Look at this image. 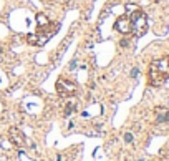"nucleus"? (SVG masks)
Masks as SVG:
<instances>
[{"label":"nucleus","instance_id":"obj_1","mask_svg":"<svg viewBox=\"0 0 169 161\" xmlns=\"http://www.w3.org/2000/svg\"><path fill=\"white\" fill-rule=\"evenodd\" d=\"M169 78V57L154 60L149 66V83L158 86Z\"/></svg>","mask_w":169,"mask_h":161},{"label":"nucleus","instance_id":"obj_2","mask_svg":"<svg viewBox=\"0 0 169 161\" xmlns=\"http://www.w3.org/2000/svg\"><path fill=\"white\" fill-rule=\"evenodd\" d=\"M129 18H131V25H133V32L131 33H134L136 37H143V35L146 33V30H148V20H146V15L138 8V10L131 12Z\"/></svg>","mask_w":169,"mask_h":161},{"label":"nucleus","instance_id":"obj_3","mask_svg":"<svg viewBox=\"0 0 169 161\" xmlns=\"http://www.w3.org/2000/svg\"><path fill=\"white\" fill-rule=\"evenodd\" d=\"M57 91L60 93L61 96H71V95H75V91H76V85L73 82H70V80L60 78L57 82Z\"/></svg>","mask_w":169,"mask_h":161},{"label":"nucleus","instance_id":"obj_4","mask_svg":"<svg viewBox=\"0 0 169 161\" xmlns=\"http://www.w3.org/2000/svg\"><path fill=\"white\" fill-rule=\"evenodd\" d=\"M115 28L123 35H128V33L133 32V25H131L129 15H124V17H121V18H118L116 23H115Z\"/></svg>","mask_w":169,"mask_h":161},{"label":"nucleus","instance_id":"obj_5","mask_svg":"<svg viewBox=\"0 0 169 161\" xmlns=\"http://www.w3.org/2000/svg\"><path fill=\"white\" fill-rule=\"evenodd\" d=\"M8 135H10V140L15 146H18V148H23L25 146V135L18 128H10Z\"/></svg>","mask_w":169,"mask_h":161},{"label":"nucleus","instance_id":"obj_6","mask_svg":"<svg viewBox=\"0 0 169 161\" xmlns=\"http://www.w3.org/2000/svg\"><path fill=\"white\" fill-rule=\"evenodd\" d=\"M27 40H28V43H32V45H43V43L48 40V35H35V33H30Z\"/></svg>","mask_w":169,"mask_h":161},{"label":"nucleus","instance_id":"obj_7","mask_svg":"<svg viewBox=\"0 0 169 161\" xmlns=\"http://www.w3.org/2000/svg\"><path fill=\"white\" fill-rule=\"evenodd\" d=\"M36 22H38V25L42 27V28H45V27H48V23H50L48 17L45 15V13H38V15H36Z\"/></svg>","mask_w":169,"mask_h":161},{"label":"nucleus","instance_id":"obj_8","mask_svg":"<svg viewBox=\"0 0 169 161\" xmlns=\"http://www.w3.org/2000/svg\"><path fill=\"white\" fill-rule=\"evenodd\" d=\"M75 110H76V103H75L73 100H71V101H68V103H66V106H65V116L71 115Z\"/></svg>","mask_w":169,"mask_h":161},{"label":"nucleus","instance_id":"obj_9","mask_svg":"<svg viewBox=\"0 0 169 161\" xmlns=\"http://www.w3.org/2000/svg\"><path fill=\"white\" fill-rule=\"evenodd\" d=\"M123 140H124V143H128V145H129V143H133V141H134L133 133H131V131H126L124 135H123Z\"/></svg>","mask_w":169,"mask_h":161},{"label":"nucleus","instance_id":"obj_10","mask_svg":"<svg viewBox=\"0 0 169 161\" xmlns=\"http://www.w3.org/2000/svg\"><path fill=\"white\" fill-rule=\"evenodd\" d=\"M120 45H121L123 48H128V47H129V40H128V38H123V40H120Z\"/></svg>","mask_w":169,"mask_h":161},{"label":"nucleus","instance_id":"obj_11","mask_svg":"<svg viewBox=\"0 0 169 161\" xmlns=\"http://www.w3.org/2000/svg\"><path fill=\"white\" fill-rule=\"evenodd\" d=\"M138 75H139V68H138V66H134V68L131 70V78H136Z\"/></svg>","mask_w":169,"mask_h":161},{"label":"nucleus","instance_id":"obj_12","mask_svg":"<svg viewBox=\"0 0 169 161\" xmlns=\"http://www.w3.org/2000/svg\"><path fill=\"white\" fill-rule=\"evenodd\" d=\"M126 10H128V12H134V10H138V7H136V5H131V3H128V5H126Z\"/></svg>","mask_w":169,"mask_h":161},{"label":"nucleus","instance_id":"obj_13","mask_svg":"<svg viewBox=\"0 0 169 161\" xmlns=\"http://www.w3.org/2000/svg\"><path fill=\"white\" fill-rule=\"evenodd\" d=\"M162 118H164V123H169V110H164Z\"/></svg>","mask_w":169,"mask_h":161},{"label":"nucleus","instance_id":"obj_14","mask_svg":"<svg viewBox=\"0 0 169 161\" xmlns=\"http://www.w3.org/2000/svg\"><path fill=\"white\" fill-rule=\"evenodd\" d=\"M76 63H78V60H76V58H75V60H73L71 63H70V70H75V66H76Z\"/></svg>","mask_w":169,"mask_h":161},{"label":"nucleus","instance_id":"obj_15","mask_svg":"<svg viewBox=\"0 0 169 161\" xmlns=\"http://www.w3.org/2000/svg\"><path fill=\"white\" fill-rule=\"evenodd\" d=\"M138 161H144V159H138Z\"/></svg>","mask_w":169,"mask_h":161}]
</instances>
